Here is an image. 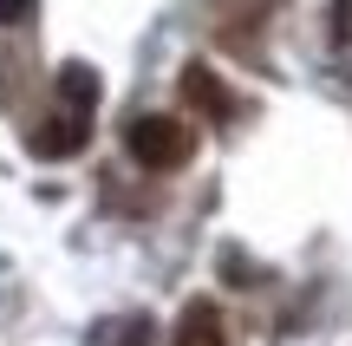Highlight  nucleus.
I'll return each instance as SVG.
<instances>
[{
	"instance_id": "obj_1",
	"label": "nucleus",
	"mask_w": 352,
	"mask_h": 346,
	"mask_svg": "<svg viewBox=\"0 0 352 346\" xmlns=\"http://www.w3.org/2000/svg\"><path fill=\"white\" fill-rule=\"evenodd\" d=\"M124 151H131L138 170L164 177V170H183L189 157H196V131H189L176 111H138L124 125Z\"/></svg>"
},
{
	"instance_id": "obj_2",
	"label": "nucleus",
	"mask_w": 352,
	"mask_h": 346,
	"mask_svg": "<svg viewBox=\"0 0 352 346\" xmlns=\"http://www.w3.org/2000/svg\"><path fill=\"white\" fill-rule=\"evenodd\" d=\"M85 144H91V111H72V105L46 111L33 131H26V151L46 157V164H59V157H78Z\"/></svg>"
},
{
	"instance_id": "obj_3",
	"label": "nucleus",
	"mask_w": 352,
	"mask_h": 346,
	"mask_svg": "<svg viewBox=\"0 0 352 346\" xmlns=\"http://www.w3.org/2000/svg\"><path fill=\"white\" fill-rule=\"evenodd\" d=\"M176 91H183V105L196 118H215V125H228V118H235V91L222 85V78L209 72V65H183V78H176Z\"/></svg>"
},
{
	"instance_id": "obj_4",
	"label": "nucleus",
	"mask_w": 352,
	"mask_h": 346,
	"mask_svg": "<svg viewBox=\"0 0 352 346\" xmlns=\"http://www.w3.org/2000/svg\"><path fill=\"white\" fill-rule=\"evenodd\" d=\"M170 346H228L222 307H215V301H189L183 321H176V340H170Z\"/></svg>"
},
{
	"instance_id": "obj_5",
	"label": "nucleus",
	"mask_w": 352,
	"mask_h": 346,
	"mask_svg": "<svg viewBox=\"0 0 352 346\" xmlns=\"http://www.w3.org/2000/svg\"><path fill=\"white\" fill-rule=\"evenodd\" d=\"M52 91H59V105H72V111H91V105H98V72H91V65H59Z\"/></svg>"
},
{
	"instance_id": "obj_6",
	"label": "nucleus",
	"mask_w": 352,
	"mask_h": 346,
	"mask_svg": "<svg viewBox=\"0 0 352 346\" xmlns=\"http://www.w3.org/2000/svg\"><path fill=\"white\" fill-rule=\"evenodd\" d=\"M91 346H151V321H144V314L111 321V327H98V340H91Z\"/></svg>"
},
{
	"instance_id": "obj_7",
	"label": "nucleus",
	"mask_w": 352,
	"mask_h": 346,
	"mask_svg": "<svg viewBox=\"0 0 352 346\" xmlns=\"http://www.w3.org/2000/svg\"><path fill=\"white\" fill-rule=\"evenodd\" d=\"M39 13V0H0V26H26Z\"/></svg>"
}]
</instances>
